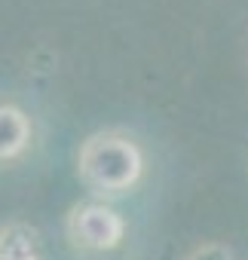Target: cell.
Returning <instances> with one entry per match:
<instances>
[{
    "instance_id": "cell-1",
    "label": "cell",
    "mask_w": 248,
    "mask_h": 260,
    "mask_svg": "<svg viewBox=\"0 0 248 260\" xmlns=\"http://www.w3.org/2000/svg\"><path fill=\"white\" fill-rule=\"evenodd\" d=\"M80 175L107 193L129 190L141 178V150L132 138L101 132L89 138L80 150Z\"/></svg>"
},
{
    "instance_id": "cell-2",
    "label": "cell",
    "mask_w": 248,
    "mask_h": 260,
    "mask_svg": "<svg viewBox=\"0 0 248 260\" xmlns=\"http://www.w3.org/2000/svg\"><path fill=\"white\" fill-rule=\"evenodd\" d=\"M68 230H71V239L80 248H89V251H110L122 239L119 214L107 205H98V202L74 208V214L68 220Z\"/></svg>"
},
{
    "instance_id": "cell-3",
    "label": "cell",
    "mask_w": 248,
    "mask_h": 260,
    "mask_svg": "<svg viewBox=\"0 0 248 260\" xmlns=\"http://www.w3.org/2000/svg\"><path fill=\"white\" fill-rule=\"evenodd\" d=\"M31 125L13 104H0V159H13L28 147Z\"/></svg>"
},
{
    "instance_id": "cell-4",
    "label": "cell",
    "mask_w": 248,
    "mask_h": 260,
    "mask_svg": "<svg viewBox=\"0 0 248 260\" xmlns=\"http://www.w3.org/2000/svg\"><path fill=\"white\" fill-rule=\"evenodd\" d=\"M0 260H40L37 233L25 223L0 230Z\"/></svg>"
},
{
    "instance_id": "cell-5",
    "label": "cell",
    "mask_w": 248,
    "mask_h": 260,
    "mask_svg": "<svg viewBox=\"0 0 248 260\" xmlns=\"http://www.w3.org/2000/svg\"><path fill=\"white\" fill-rule=\"evenodd\" d=\"M190 260H230V254H227L224 248H218V245H205V248H199Z\"/></svg>"
}]
</instances>
